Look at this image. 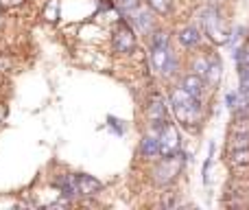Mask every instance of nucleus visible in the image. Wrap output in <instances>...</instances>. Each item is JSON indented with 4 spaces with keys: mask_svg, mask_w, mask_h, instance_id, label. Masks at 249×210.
Segmentation results:
<instances>
[{
    "mask_svg": "<svg viewBox=\"0 0 249 210\" xmlns=\"http://www.w3.org/2000/svg\"><path fill=\"white\" fill-rule=\"evenodd\" d=\"M171 107L175 112L177 120L186 127H195L201 118V101L197 96H193L188 90H184L181 86L173 88L171 92Z\"/></svg>",
    "mask_w": 249,
    "mask_h": 210,
    "instance_id": "f257e3e1",
    "label": "nucleus"
},
{
    "mask_svg": "<svg viewBox=\"0 0 249 210\" xmlns=\"http://www.w3.org/2000/svg\"><path fill=\"white\" fill-rule=\"evenodd\" d=\"M184 162H186V155L181 151H177L173 155H162V160L153 169V182L158 186L173 184L177 180V175L181 173V169H184Z\"/></svg>",
    "mask_w": 249,
    "mask_h": 210,
    "instance_id": "f03ea898",
    "label": "nucleus"
},
{
    "mask_svg": "<svg viewBox=\"0 0 249 210\" xmlns=\"http://www.w3.org/2000/svg\"><path fill=\"white\" fill-rule=\"evenodd\" d=\"M151 64L160 75H173L175 73V57H173L171 48H168V35L166 33H155L153 35V51H151Z\"/></svg>",
    "mask_w": 249,
    "mask_h": 210,
    "instance_id": "7ed1b4c3",
    "label": "nucleus"
},
{
    "mask_svg": "<svg viewBox=\"0 0 249 210\" xmlns=\"http://www.w3.org/2000/svg\"><path fill=\"white\" fill-rule=\"evenodd\" d=\"M201 24H203V31L212 38V42L216 44H225L230 39V31H228V24L225 20L221 18V13L216 11L214 7H206L201 9Z\"/></svg>",
    "mask_w": 249,
    "mask_h": 210,
    "instance_id": "20e7f679",
    "label": "nucleus"
},
{
    "mask_svg": "<svg viewBox=\"0 0 249 210\" xmlns=\"http://www.w3.org/2000/svg\"><path fill=\"white\" fill-rule=\"evenodd\" d=\"M112 48L116 53H121V55H127V53H131L133 48H136V33H133V29L127 22H121V24L114 29Z\"/></svg>",
    "mask_w": 249,
    "mask_h": 210,
    "instance_id": "39448f33",
    "label": "nucleus"
},
{
    "mask_svg": "<svg viewBox=\"0 0 249 210\" xmlns=\"http://www.w3.org/2000/svg\"><path fill=\"white\" fill-rule=\"evenodd\" d=\"M158 138H160V155H173L179 151V134H177L175 125L164 123L158 129Z\"/></svg>",
    "mask_w": 249,
    "mask_h": 210,
    "instance_id": "423d86ee",
    "label": "nucleus"
},
{
    "mask_svg": "<svg viewBox=\"0 0 249 210\" xmlns=\"http://www.w3.org/2000/svg\"><path fill=\"white\" fill-rule=\"evenodd\" d=\"M230 151L249 147V116H236L232 129H230Z\"/></svg>",
    "mask_w": 249,
    "mask_h": 210,
    "instance_id": "0eeeda50",
    "label": "nucleus"
},
{
    "mask_svg": "<svg viewBox=\"0 0 249 210\" xmlns=\"http://www.w3.org/2000/svg\"><path fill=\"white\" fill-rule=\"evenodd\" d=\"M55 186H57V191H59L61 197L68 199V202H74V199L81 197V195H79L77 175H72V173H61V175H57Z\"/></svg>",
    "mask_w": 249,
    "mask_h": 210,
    "instance_id": "6e6552de",
    "label": "nucleus"
},
{
    "mask_svg": "<svg viewBox=\"0 0 249 210\" xmlns=\"http://www.w3.org/2000/svg\"><path fill=\"white\" fill-rule=\"evenodd\" d=\"M146 116H149V120H151V127H153V132H158V129L162 127L164 123H168V118H166V105H164L162 96H153V99L149 101Z\"/></svg>",
    "mask_w": 249,
    "mask_h": 210,
    "instance_id": "1a4fd4ad",
    "label": "nucleus"
},
{
    "mask_svg": "<svg viewBox=\"0 0 249 210\" xmlns=\"http://www.w3.org/2000/svg\"><path fill=\"white\" fill-rule=\"evenodd\" d=\"M77 184H79V195L81 197H94L103 191V184H101L96 177L88 175V173H77Z\"/></svg>",
    "mask_w": 249,
    "mask_h": 210,
    "instance_id": "9d476101",
    "label": "nucleus"
},
{
    "mask_svg": "<svg viewBox=\"0 0 249 210\" xmlns=\"http://www.w3.org/2000/svg\"><path fill=\"white\" fill-rule=\"evenodd\" d=\"M129 18H131V22L136 24L138 31H142V33H151L153 31V18H151V11H146V7H136L131 13H129Z\"/></svg>",
    "mask_w": 249,
    "mask_h": 210,
    "instance_id": "9b49d317",
    "label": "nucleus"
},
{
    "mask_svg": "<svg viewBox=\"0 0 249 210\" xmlns=\"http://www.w3.org/2000/svg\"><path fill=\"white\" fill-rule=\"evenodd\" d=\"M140 155L142 158H158L160 155V138H158V132L151 129L149 134H144L140 140Z\"/></svg>",
    "mask_w": 249,
    "mask_h": 210,
    "instance_id": "f8f14e48",
    "label": "nucleus"
},
{
    "mask_svg": "<svg viewBox=\"0 0 249 210\" xmlns=\"http://www.w3.org/2000/svg\"><path fill=\"white\" fill-rule=\"evenodd\" d=\"M181 88H184V90H188L190 95L193 96H201V92H203V86H206V81H203V77L201 75H188V77H184L181 79V83H179Z\"/></svg>",
    "mask_w": 249,
    "mask_h": 210,
    "instance_id": "ddd939ff",
    "label": "nucleus"
},
{
    "mask_svg": "<svg viewBox=\"0 0 249 210\" xmlns=\"http://www.w3.org/2000/svg\"><path fill=\"white\" fill-rule=\"evenodd\" d=\"M179 42L184 46H197L201 42V31L197 26H186V29L179 31Z\"/></svg>",
    "mask_w": 249,
    "mask_h": 210,
    "instance_id": "4468645a",
    "label": "nucleus"
},
{
    "mask_svg": "<svg viewBox=\"0 0 249 210\" xmlns=\"http://www.w3.org/2000/svg\"><path fill=\"white\" fill-rule=\"evenodd\" d=\"M230 164L232 167H249V147L230 151Z\"/></svg>",
    "mask_w": 249,
    "mask_h": 210,
    "instance_id": "2eb2a0df",
    "label": "nucleus"
},
{
    "mask_svg": "<svg viewBox=\"0 0 249 210\" xmlns=\"http://www.w3.org/2000/svg\"><path fill=\"white\" fill-rule=\"evenodd\" d=\"M146 4L160 16H164V13H168L173 9V0H146Z\"/></svg>",
    "mask_w": 249,
    "mask_h": 210,
    "instance_id": "dca6fc26",
    "label": "nucleus"
},
{
    "mask_svg": "<svg viewBox=\"0 0 249 210\" xmlns=\"http://www.w3.org/2000/svg\"><path fill=\"white\" fill-rule=\"evenodd\" d=\"M219 77H221V64L219 61H214V59H210V66H208V73H206V77L203 79H208L210 83H216L219 81Z\"/></svg>",
    "mask_w": 249,
    "mask_h": 210,
    "instance_id": "f3484780",
    "label": "nucleus"
},
{
    "mask_svg": "<svg viewBox=\"0 0 249 210\" xmlns=\"http://www.w3.org/2000/svg\"><path fill=\"white\" fill-rule=\"evenodd\" d=\"M241 73H238V79H241V92L249 96V64H243L238 66Z\"/></svg>",
    "mask_w": 249,
    "mask_h": 210,
    "instance_id": "a211bd4d",
    "label": "nucleus"
},
{
    "mask_svg": "<svg viewBox=\"0 0 249 210\" xmlns=\"http://www.w3.org/2000/svg\"><path fill=\"white\" fill-rule=\"evenodd\" d=\"M208 66H210V59H206V57H201V59H197V61H195V66H193L195 75H201V77H206V73H208Z\"/></svg>",
    "mask_w": 249,
    "mask_h": 210,
    "instance_id": "6ab92c4d",
    "label": "nucleus"
},
{
    "mask_svg": "<svg viewBox=\"0 0 249 210\" xmlns=\"http://www.w3.org/2000/svg\"><path fill=\"white\" fill-rule=\"evenodd\" d=\"M243 64H249V39L245 46H243V51H238V66H243Z\"/></svg>",
    "mask_w": 249,
    "mask_h": 210,
    "instance_id": "aec40b11",
    "label": "nucleus"
},
{
    "mask_svg": "<svg viewBox=\"0 0 249 210\" xmlns=\"http://www.w3.org/2000/svg\"><path fill=\"white\" fill-rule=\"evenodd\" d=\"M109 127H114V132L116 134H123L124 132V127H123V120H118V118H114V116H109Z\"/></svg>",
    "mask_w": 249,
    "mask_h": 210,
    "instance_id": "412c9836",
    "label": "nucleus"
}]
</instances>
